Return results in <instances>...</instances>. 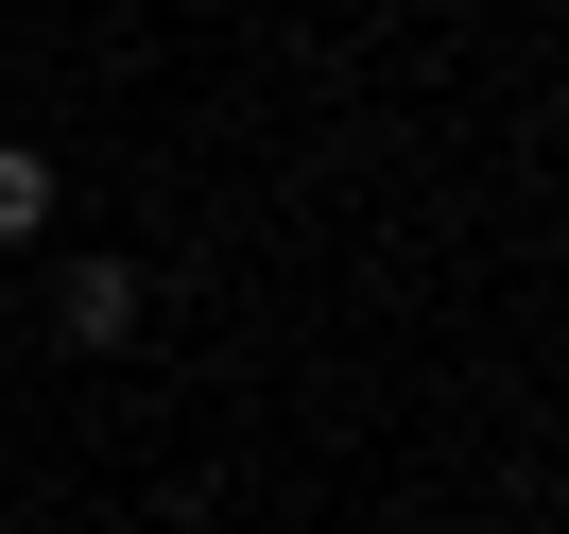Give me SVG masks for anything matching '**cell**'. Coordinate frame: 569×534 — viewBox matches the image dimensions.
I'll list each match as a JSON object with an SVG mask.
<instances>
[{
	"mask_svg": "<svg viewBox=\"0 0 569 534\" xmlns=\"http://www.w3.org/2000/svg\"><path fill=\"white\" fill-rule=\"evenodd\" d=\"M121 328H139V259H87L70 276V345H121Z\"/></svg>",
	"mask_w": 569,
	"mask_h": 534,
	"instance_id": "obj_1",
	"label": "cell"
},
{
	"mask_svg": "<svg viewBox=\"0 0 569 534\" xmlns=\"http://www.w3.org/2000/svg\"><path fill=\"white\" fill-rule=\"evenodd\" d=\"M36 224H52V155H36V139H0V242H36Z\"/></svg>",
	"mask_w": 569,
	"mask_h": 534,
	"instance_id": "obj_2",
	"label": "cell"
}]
</instances>
